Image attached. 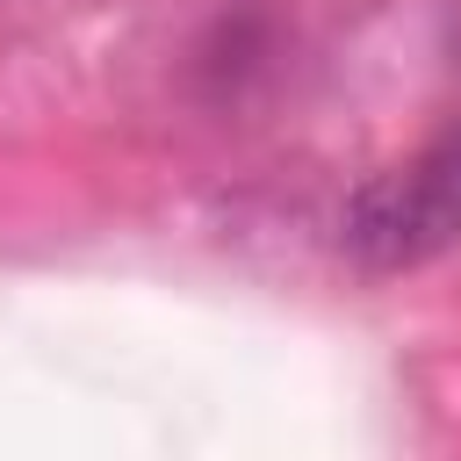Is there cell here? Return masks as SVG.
I'll return each mask as SVG.
<instances>
[{"label": "cell", "mask_w": 461, "mask_h": 461, "mask_svg": "<svg viewBox=\"0 0 461 461\" xmlns=\"http://www.w3.org/2000/svg\"><path fill=\"white\" fill-rule=\"evenodd\" d=\"M339 230H346V252L360 267H375V274L425 267L447 245H461V130L432 137L403 166L367 173L346 194Z\"/></svg>", "instance_id": "1"}]
</instances>
